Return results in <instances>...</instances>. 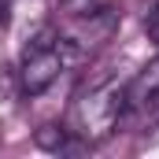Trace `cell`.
Masks as SVG:
<instances>
[{
  "label": "cell",
  "instance_id": "5",
  "mask_svg": "<svg viewBox=\"0 0 159 159\" xmlns=\"http://www.w3.org/2000/svg\"><path fill=\"white\" fill-rule=\"evenodd\" d=\"M11 19V0H0V26H7Z\"/></svg>",
  "mask_w": 159,
  "mask_h": 159
},
{
  "label": "cell",
  "instance_id": "1",
  "mask_svg": "<svg viewBox=\"0 0 159 159\" xmlns=\"http://www.w3.org/2000/svg\"><path fill=\"white\" fill-rule=\"evenodd\" d=\"M122 115H126V85L100 81V85H89L74 96L67 129L81 144H96V141L111 137V129L119 126Z\"/></svg>",
  "mask_w": 159,
  "mask_h": 159
},
{
  "label": "cell",
  "instance_id": "4",
  "mask_svg": "<svg viewBox=\"0 0 159 159\" xmlns=\"http://www.w3.org/2000/svg\"><path fill=\"white\" fill-rule=\"evenodd\" d=\"M37 144L44 152H67V148L74 144V133H70L67 126H41L37 129Z\"/></svg>",
  "mask_w": 159,
  "mask_h": 159
},
{
  "label": "cell",
  "instance_id": "2",
  "mask_svg": "<svg viewBox=\"0 0 159 159\" xmlns=\"http://www.w3.org/2000/svg\"><path fill=\"white\" fill-rule=\"evenodd\" d=\"M63 52H59V34L56 30H41L26 41L22 48V63H19V81L30 96H41L44 89H52L56 78L63 74Z\"/></svg>",
  "mask_w": 159,
  "mask_h": 159
},
{
  "label": "cell",
  "instance_id": "3",
  "mask_svg": "<svg viewBox=\"0 0 159 159\" xmlns=\"http://www.w3.org/2000/svg\"><path fill=\"white\" fill-rule=\"evenodd\" d=\"M126 111H159V56L126 85Z\"/></svg>",
  "mask_w": 159,
  "mask_h": 159
}]
</instances>
